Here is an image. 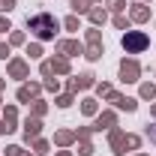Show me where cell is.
Returning <instances> with one entry per match:
<instances>
[{
	"label": "cell",
	"mask_w": 156,
	"mask_h": 156,
	"mask_svg": "<svg viewBox=\"0 0 156 156\" xmlns=\"http://www.w3.org/2000/svg\"><path fill=\"white\" fill-rule=\"evenodd\" d=\"M30 27L36 30L39 36H51V27H57V24L48 18V15H39V18H33V21H30Z\"/></svg>",
	"instance_id": "1"
},
{
	"label": "cell",
	"mask_w": 156,
	"mask_h": 156,
	"mask_svg": "<svg viewBox=\"0 0 156 156\" xmlns=\"http://www.w3.org/2000/svg\"><path fill=\"white\" fill-rule=\"evenodd\" d=\"M123 45H126V48H132V51H138V48H144V45H147V39L141 36V33H132V36L123 39Z\"/></svg>",
	"instance_id": "2"
}]
</instances>
